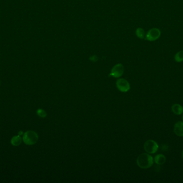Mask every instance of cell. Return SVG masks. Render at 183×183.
Segmentation results:
<instances>
[{
  "mask_svg": "<svg viewBox=\"0 0 183 183\" xmlns=\"http://www.w3.org/2000/svg\"><path fill=\"white\" fill-rule=\"evenodd\" d=\"M137 163L138 166L141 169H148L152 166L154 160L148 153H142L138 157Z\"/></svg>",
  "mask_w": 183,
  "mask_h": 183,
  "instance_id": "1",
  "label": "cell"
},
{
  "mask_svg": "<svg viewBox=\"0 0 183 183\" xmlns=\"http://www.w3.org/2000/svg\"><path fill=\"white\" fill-rule=\"evenodd\" d=\"M136 33L137 36L139 38L141 39H144L145 38V31H144L143 29L140 28V27L138 28L136 30Z\"/></svg>",
  "mask_w": 183,
  "mask_h": 183,
  "instance_id": "12",
  "label": "cell"
},
{
  "mask_svg": "<svg viewBox=\"0 0 183 183\" xmlns=\"http://www.w3.org/2000/svg\"><path fill=\"white\" fill-rule=\"evenodd\" d=\"M98 57L96 55L91 56L89 58V60L92 62H96V61H98Z\"/></svg>",
  "mask_w": 183,
  "mask_h": 183,
  "instance_id": "14",
  "label": "cell"
},
{
  "mask_svg": "<svg viewBox=\"0 0 183 183\" xmlns=\"http://www.w3.org/2000/svg\"><path fill=\"white\" fill-rule=\"evenodd\" d=\"M182 119H183V117H182Z\"/></svg>",
  "mask_w": 183,
  "mask_h": 183,
  "instance_id": "17",
  "label": "cell"
},
{
  "mask_svg": "<svg viewBox=\"0 0 183 183\" xmlns=\"http://www.w3.org/2000/svg\"><path fill=\"white\" fill-rule=\"evenodd\" d=\"M0 85H1V81H0Z\"/></svg>",
  "mask_w": 183,
  "mask_h": 183,
  "instance_id": "16",
  "label": "cell"
},
{
  "mask_svg": "<svg viewBox=\"0 0 183 183\" xmlns=\"http://www.w3.org/2000/svg\"><path fill=\"white\" fill-rule=\"evenodd\" d=\"M174 132L178 137H183V122H176L174 126Z\"/></svg>",
  "mask_w": 183,
  "mask_h": 183,
  "instance_id": "7",
  "label": "cell"
},
{
  "mask_svg": "<svg viewBox=\"0 0 183 183\" xmlns=\"http://www.w3.org/2000/svg\"><path fill=\"white\" fill-rule=\"evenodd\" d=\"M37 114L39 117L41 118H45L47 116V113L46 111L41 109H39L37 111Z\"/></svg>",
  "mask_w": 183,
  "mask_h": 183,
  "instance_id": "13",
  "label": "cell"
},
{
  "mask_svg": "<svg viewBox=\"0 0 183 183\" xmlns=\"http://www.w3.org/2000/svg\"><path fill=\"white\" fill-rule=\"evenodd\" d=\"M124 70V66L121 64H118L115 65L111 70L110 74L109 76H112L115 78H118L123 74Z\"/></svg>",
  "mask_w": 183,
  "mask_h": 183,
  "instance_id": "5",
  "label": "cell"
},
{
  "mask_svg": "<svg viewBox=\"0 0 183 183\" xmlns=\"http://www.w3.org/2000/svg\"><path fill=\"white\" fill-rule=\"evenodd\" d=\"M38 134L33 130H27L23 134V142L28 145H35L38 142Z\"/></svg>",
  "mask_w": 183,
  "mask_h": 183,
  "instance_id": "2",
  "label": "cell"
},
{
  "mask_svg": "<svg viewBox=\"0 0 183 183\" xmlns=\"http://www.w3.org/2000/svg\"><path fill=\"white\" fill-rule=\"evenodd\" d=\"M22 141V138L18 135H16L12 137L11 139V143L13 146H18L21 144Z\"/></svg>",
  "mask_w": 183,
  "mask_h": 183,
  "instance_id": "10",
  "label": "cell"
},
{
  "mask_svg": "<svg viewBox=\"0 0 183 183\" xmlns=\"http://www.w3.org/2000/svg\"><path fill=\"white\" fill-rule=\"evenodd\" d=\"M161 31L157 28H152L148 31L146 35L145 38L147 40L153 42L157 40L160 37Z\"/></svg>",
  "mask_w": 183,
  "mask_h": 183,
  "instance_id": "4",
  "label": "cell"
},
{
  "mask_svg": "<svg viewBox=\"0 0 183 183\" xmlns=\"http://www.w3.org/2000/svg\"><path fill=\"white\" fill-rule=\"evenodd\" d=\"M182 157H183V152H182Z\"/></svg>",
  "mask_w": 183,
  "mask_h": 183,
  "instance_id": "15",
  "label": "cell"
},
{
  "mask_svg": "<svg viewBox=\"0 0 183 183\" xmlns=\"http://www.w3.org/2000/svg\"><path fill=\"white\" fill-rule=\"evenodd\" d=\"M116 87L120 92H126L130 89V83L124 79H119L116 81Z\"/></svg>",
  "mask_w": 183,
  "mask_h": 183,
  "instance_id": "6",
  "label": "cell"
},
{
  "mask_svg": "<svg viewBox=\"0 0 183 183\" xmlns=\"http://www.w3.org/2000/svg\"><path fill=\"white\" fill-rule=\"evenodd\" d=\"M174 58L177 62H181L183 61V51H180L176 54Z\"/></svg>",
  "mask_w": 183,
  "mask_h": 183,
  "instance_id": "11",
  "label": "cell"
},
{
  "mask_svg": "<svg viewBox=\"0 0 183 183\" xmlns=\"http://www.w3.org/2000/svg\"><path fill=\"white\" fill-rule=\"evenodd\" d=\"M172 112L177 115H182L183 113V107L178 104H174L171 107Z\"/></svg>",
  "mask_w": 183,
  "mask_h": 183,
  "instance_id": "8",
  "label": "cell"
},
{
  "mask_svg": "<svg viewBox=\"0 0 183 183\" xmlns=\"http://www.w3.org/2000/svg\"><path fill=\"white\" fill-rule=\"evenodd\" d=\"M144 147L145 151L149 154L156 153L159 149V145L157 142L152 140H149L146 141Z\"/></svg>",
  "mask_w": 183,
  "mask_h": 183,
  "instance_id": "3",
  "label": "cell"
},
{
  "mask_svg": "<svg viewBox=\"0 0 183 183\" xmlns=\"http://www.w3.org/2000/svg\"><path fill=\"white\" fill-rule=\"evenodd\" d=\"M154 162L159 165H162L166 162V157L163 154H158L154 158Z\"/></svg>",
  "mask_w": 183,
  "mask_h": 183,
  "instance_id": "9",
  "label": "cell"
}]
</instances>
